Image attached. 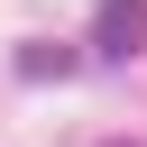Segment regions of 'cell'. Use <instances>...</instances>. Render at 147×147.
<instances>
[{
  "instance_id": "2",
  "label": "cell",
  "mask_w": 147,
  "mask_h": 147,
  "mask_svg": "<svg viewBox=\"0 0 147 147\" xmlns=\"http://www.w3.org/2000/svg\"><path fill=\"white\" fill-rule=\"evenodd\" d=\"M74 64H83L74 46H18V74H28V83H55V74H74Z\"/></svg>"
},
{
  "instance_id": "1",
  "label": "cell",
  "mask_w": 147,
  "mask_h": 147,
  "mask_svg": "<svg viewBox=\"0 0 147 147\" xmlns=\"http://www.w3.org/2000/svg\"><path fill=\"white\" fill-rule=\"evenodd\" d=\"M92 55H110V64L147 55V0H101V18H92Z\"/></svg>"
},
{
  "instance_id": "3",
  "label": "cell",
  "mask_w": 147,
  "mask_h": 147,
  "mask_svg": "<svg viewBox=\"0 0 147 147\" xmlns=\"http://www.w3.org/2000/svg\"><path fill=\"white\" fill-rule=\"evenodd\" d=\"M110 147H138V138H110Z\"/></svg>"
}]
</instances>
